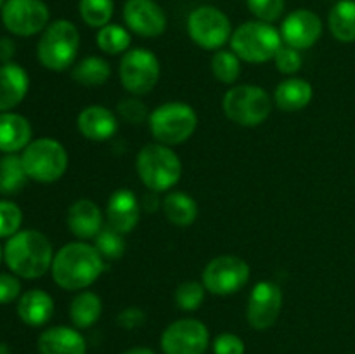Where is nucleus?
Wrapping results in <instances>:
<instances>
[{"instance_id": "nucleus-35", "label": "nucleus", "mask_w": 355, "mask_h": 354, "mask_svg": "<svg viewBox=\"0 0 355 354\" xmlns=\"http://www.w3.org/2000/svg\"><path fill=\"white\" fill-rule=\"evenodd\" d=\"M116 115L118 118H121L123 121L130 125H141L144 121L149 120V111L148 106L139 99L137 96L125 97L120 103L116 104Z\"/></svg>"}, {"instance_id": "nucleus-38", "label": "nucleus", "mask_w": 355, "mask_h": 354, "mask_svg": "<svg viewBox=\"0 0 355 354\" xmlns=\"http://www.w3.org/2000/svg\"><path fill=\"white\" fill-rule=\"evenodd\" d=\"M274 62H276L277 71L283 73V75H295L302 69V65H304V58H302L300 51L298 49L290 47V45H284L277 51L276 58H274Z\"/></svg>"}, {"instance_id": "nucleus-39", "label": "nucleus", "mask_w": 355, "mask_h": 354, "mask_svg": "<svg viewBox=\"0 0 355 354\" xmlns=\"http://www.w3.org/2000/svg\"><path fill=\"white\" fill-rule=\"evenodd\" d=\"M245 342L234 333H220L214 340L215 354H245Z\"/></svg>"}, {"instance_id": "nucleus-25", "label": "nucleus", "mask_w": 355, "mask_h": 354, "mask_svg": "<svg viewBox=\"0 0 355 354\" xmlns=\"http://www.w3.org/2000/svg\"><path fill=\"white\" fill-rule=\"evenodd\" d=\"M162 210L166 221L179 228H187L198 219V203L184 191H168L162 200Z\"/></svg>"}, {"instance_id": "nucleus-46", "label": "nucleus", "mask_w": 355, "mask_h": 354, "mask_svg": "<svg viewBox=\"0 0 355 354\" xmlns=\"http://www.w3.org/2000/svg\"><path fill=\"white\" fill-rule=\"evenodd\" d=\"M0 260H2V246H0Z\"/></svg>"}, {"instance_id": "nucleus-15", "label": "nucleus", "mask_w": 355, "mask_h": 354, "mask_svg": "<svg viewBox=\"0 0 355 354\" xmlns=\"http://www.w3.org/2000/svg\"><path fill=\"white\" fill-rule=\"evenodd\" d=\"M281 38L284 45L305 51L314 47L322 35V21L314 10L295 9L281 23Z\"/></svg>"}, {"instance_id": "nucleus-20", "label": "nucleus", "mask_w": 355, "mask_h": 354, "mask_svg": "<svg viewBox=\"0 0 355 354\" xmlns=\"http://www.w3.org/2000/svg\"><path fill=\"white\" fill-rule=\"evenodd\" d=\"M314 97V87L309 80L300 76H288L277 83L274 90V104L284 113H297L305 110Z\"/></svg>"}, {"instance_id": "nucleus-1", "label": "nucleus", "mask_w": 355, "mask_h": 354, "mask_svg": "<svg viewBox=\"0 0 355 354\" xmlns=\"http://www.w3.org/2000/svg\"><path fill=\"white\" fill-rule=\"evenodd\" d=\"M106 269V260L97 248L87 242L66 243L58 250L52 260V280L59 288L68 292H82L99 280Z\"/></svg>"}, {"instance_id": "nucleus-7", "label": "nucleus", "mask_w": 355, "mask_h": 354, "mask_svg": "<svg viewBox=\"0 0 355 354\" xmlns=\"http://www.w3.org/2000/svg\"><path fill=\"white\" fill-rule=\"evenodd\" d=\"M274 99L259 85H232L222 99L225 117L241 127H259L272 113Z\"/></svg>"}, {"instance_id": "nucleus-12", "label": "nucleus", "mask_w": 355, "mask_h": 354, "mask_svg": "<svg viewBox=\"0 0 355 354\" xmlns=\"http://www.w3.org/2000/svg\"><path fill=\"white\" fill-rule=\"evenodd\" d=\"M51 12L44 0H6L2 23L17 37H31L49 26Z\"/></svg>"}, {"instance_id": "nucleus-29", "label": "nucleus", "mask_w": 355, "mask_h": 354, "mask_svg": "<svg viewBox=\"0 0 355 354\" xmlns=\"http://www.w3.org/2000/svg\"><path fill=\"white\" fill-rule=\"evenodd\" d=\"M28 174L21 156L9 153L0 160V194H16L26 186Z\"/></svg>"}, {"instance_id": "nucleus-6", "label": "nucleus", "mask_w": 355, "mask_h": 354, "mask_svg": "<svg viewBox=\"0 0 355 354\" xmlns=\"http://www.w3.org/2000/svg\"><path fill=\"white\" fill-rule=\"evenodd\" d=\"M148 124L155 141L172 148L193 137L198 127V115L191 104L170 101L151 111Z\"/></svg>"}, {"instance_id": "nucleus-21", "label": "nucleus", "mask_w": 355, "mask_h": 354, "mask_svg": "<svg viewBox=\"0 0 355 354\" xmlns=\"http://www.w3.org/2000/svg\"><path fill=\"white\" fill-rule=\"evenodd\" d=\"M30 78L24 68L16 62H3L0 66V111L16 108L26 97Z\"/></svg>"}, {"instance_id": "nucleus-4", "label": "nucleus", "mask_w": 355, "mask_h": 354, "mask_svg": "<svg viewBox=\"0 0 355 354\" xmlns=\"http://www.w3.org/2000/svg\"><path fill=\"white\" fill-rule=\"evenodd\" d=\"M229 44H231V51L241 61L262 65L276 58L277 51L283 47V38H281L279 30H276L272 24L257 19L239 24L232 31Z\"/></svg>"}, {"instance_id": "nucleus-8", "label": "nucleus", "mask_w": 355, "mask_h": 354, "mask_svg": "<svg viewBox=\"0 0 355 354\" xmlns=\"http://www.w3.org/2000/svg\"><path fill=\"white\" fill-rule=\"evenodd\" d=\"M23 165L30 179L42 184H51L61 179L68 170L69 156L64 146L51 137L31 141L23 149Z\"/></svg>"}, {"instance_id": "nucleus-10", "label": "nucleus", "mask_w": 355, "mask_h": 354, "mask_svg": "<svg viewBox=\"0 0 355 354\" xmlns=\"http://www.w3.org/2000/svg\"><path fill=\"white\" fill-rule=\"evenodd\" d=\"M187 35L205 51H220L232 37L227 14L214 6H201L187 17Z\"/></svg>"}, {"instance_id": "nucleus-2", "label": "nucleus", "mask_w": 355, "mask_h": 354, "mask_svg": "<svg viewBox=\"0 0 355 354\" xmlns=\"http://www.w3.org/2000/svg\"><path fill=\"white\" fill-rule=\"evenodd\" d=\"M3 257L14 274L26 280H37L51 269L54 250L44 233L37 229H24L10 236L3 250Z\"/></svg>"}, {"instance_id": "nucleus-28", "label": "nucleus", "mask_w": 355, "mask_h": 354, "mask_svg": "<svg viewBox=\"0 0 355 354\" xmlns=\"http://www.w3.org/2000/svg\"><path fill=\"white\" fill-rule=\"evenodd\" d=\"M111 66L101 56H87L82 61L75 62L71 69V78L83 87H101L110 80Z\"/></svg>"}, {"instance_id": "nucleus-22", "label": "nucleus", "mask_w": 355, "mask_h": 354, "mask_svg": "<svg viewBox=\"0 0 355 354\" xmlns=\"http://www.w3.org/2000/svg\"><path fill=\"white\" fill-rule=\"evenodd\" d=\"M40 354H85L87 342L82 333L69 326H52L38 339Z\"/></svg>"}, {"instance_id": "nucleus-18", "label": "nucleus", "mask_w": 355, "mask_h": 354, "mask_svg": "<svg viewBox=\"0 0 355 354\" xmlns=\"http://www.w3.org/2000/svg\"><path fill=\"white\" fill-rule=\"evenodd\" d=\"M141 219V201L135 193L128 187H120L113 191L107 198L106 205V224L116 229L121 235L134 231Z\"/></svg>"}, {"instance_id": "nucleus-17", "label": "nucleus", "mask_w": 355, "mask_h": 354, "mask_svg": "<svg viewBox=\"0 0 355 354\" xmlns=\"http://www.w3.org/2000/svg\"><path fill=\"white\" fill-rule=\"evenodd\" d=\"M76 128L89 141L104 142L116 135L120 128V118L103 104H90L83 108L76 117Z\"/></svg>"}, {"instance_id": "nucleus-32", "label": "nucleus", "mask_w": 355, "mask_h": 354, "mask_svg": "<svg viewBox=\"0 0 355 354\" xmlns=\"http://www.w3.org/2000/svg\"><path fill=\"white\" fill-rule=\"evenodd\" d=\"M78 12L87 26L99 30L110 24L114 12V2L113 0H80Z\"/></svg>"}, {"instance_id": "nucleus-11", "label": "nucleus", "mask_w": 355, "mask_h": 354, "mask_svg": "<svg viewBox=\"0 0 355 354\" xmlns=\"http://www.w3.org/2000/svg\"><path fill=\"white\" fill-rule=\"evenodd\" d=\"M248 262L238 255H218L205 266L201 283L214 295H232L241 292L250 281Z\"/></svg>"}, {"instance_id": "nucleus-45", "label": "nucleus", "mask_w": 355, "mask_h": 354, "mask_svg": "<svg viewBox=\"0 0 355 354\" xmlns=\"http://www.w3.org/2000/svg\"><path fill=\"white\" fill-rule=\"evenodd\" d=\"M3 3H6V0H0V9H2V7H3Z\"/></svg>"}, {"instance_id": "nucleus-31", "label": "nucleus", "mask_w": 355, "mask_h": 354, "mask_svg": "<svg viewBox=\"0 0 355 354\" xmlns=\"http://www.w3.org/2000/svg\"><path fill=\"white\" fill-rule=\"evenodd\" d=\"M210 66L215 80L225 85H234L236 80L241 75V59L232 51H225V49L214 52Z\"/></svg>"}, {"instance_id": "nucleus-41", "label": "nucleus", "mask_w": 355, "mask_h": 354, "mask_svg": "<svg viewBox=\"0 0 355 354\" xmlns=\"http://www.w3.org/2000/svg\"><path fill=\"white\" fill-rule=\"evenodd\" d=\"M116 323L125 330L141 328L146 323V312L141 307H127L116 316Z\"/></svg>"}, {"instance_id": "nucleus-43", "label": "nucleus", "mask_w": 355, "mask_h": 354, "mask_svg": "<svg viewBox=\"0 0 355 354\" xmlns=\"http://www.w3.org/2000/svg\"><path fill=\"white\" fill-rule=\"evenodd\" d=\"M121 354H156L155 351L148 349V347H132V349L125 351V353Z\"/></svg>"}, {"instance_id": "nucleus-23", "label": "nucleus", "mask_w": 355, "mask_h": 354, "mask_svg": "<svg viewBox=\"0 0 355 354\" xmlns=\"http://www.w3.org/2000/svg\"><path fill=\"white\" fill-rule=\"evenodd\" d=\"M31 142V125L23 115L0 113V151L16 153Z\"/></svg>"}, {"instance_id": "nucleus-36", "label": "nucleus", "mask_w": 355, "mask_h": 354, "mask_svg": "<svg viewBox=\"0 0 355 354\" xmlns=\"http://www.w3.org/2000/svg\"><path fill=\"white\" fill-rule=\"evenodd\" d=\"M23 222V212L16 203L0 200V238H10L16 235Z\"/></svg>"}, {"instance_id": "nucleus-34", "label": "nucleus", "mask_w": 355, "mask_h": 354, "mask_svg": "<svg viewBox=\"0 0 355 354\" xmlns=\"http://www.w3.org/2000/svg\"><path fill=\"white\" fill-rule=\"evenodd\" d=\"M205 297H207V288L201 281H184L175 288L173 301L179 309L186 312H193L203 305Z\"/></svg>"}, {"instance_id": "nucleus-26", "label": "nucleus", "mask_w": 355, "mask_h": 354, "mask_svg": "<svg viewBox=\"0 0 355 354\" xmlns=\"http://www.w3.org/2000/svg\"><path fill=\"white\" fill-rule=\"evenodd\" d=\"M103 314V301L96 292L82 290L69 304V318L75 328H90Z\"/></svg>"}, {"instance_id": "nucleus-37", "label": "nucleus", "mask_w": 355, "mask_h": 354, "mask_svg": "<svg viewBox=\"0 0 355 354\" xmlns=\"http://www.w3.org/2000/svg\"><path fill=\"white\" fill-rule=\"evenodd\" d=\"M246 6L257 19L272 24L283 16L286 0H246Z\"/></svg>"}, {"instance_id": "nucleus-9", "label": "nucleus", "mask_w": 355, "mask_h": 354, "mask_svg": "<svg viewBox=\"0 0 355 354\" xmlns=\"http://www.w3.org/2000/svg\"><path fill=\"white\" fill-rule=\"evenodd\" d=\"M162 75L159 59L155 52L144 47L128 49L120 59L118 76L123 89L132 96H146L158 83Z\"/></svg>"}, {"instance_id": "nucleus-44", "label": "nucleus", "mask_w": 355, "mask_h": 354, "mask_svg": "<svg viewBox=\"0 0 355 354\" xmlns=\"http://www.w3.org/2000/svg\"><path fill=\"white\" fill-rule=\"evenodd\" d=\"M0 354H10V349L6 344H0Z\"/></svg>"}, {"instance_id": "nucleus-5", "label": "nucleus", "mask_w": 355, "mask_h": 354, "mask_svg": "<svg viewBox=\"0 0 355 354\" xmlns=\"http://www.w3.org/2000/svg\"><path fill=\"white\" fill-rule=\"evenodd\" d=\"M80 51V31L71 21L55 19L42 33L37 56L42 66L51 71H64L75 65Z\"/></svg>"}, {"instance_id": "nucleus-33", "label": "nucleus", "mask_w": 355, "mask_h": 354, "mask_svg": "<svg viewBox=\"0 0 355 354\" xmlns=\"http://www.w3.org/2000/svg\"><path fill=\"white\" fill-rule=\"evenodd\" d=\"M94 246L104 260H118L123 257L127 243H125V235L106 224L101 229L99 235L94 238Z\"/></svg>"}, {"instance_id": "nucleus-13", "label": "nucleus", "mask_w": 355, "mask_h": 354, "mask_svg": "<svg viewBox=\"0 0 355 354\" xmlns=\"http://www.w3.org/2000/svg\"><path fill=\"white\" fill-rule=\"evenodd\" d=\"M210 333L200 319L182 318L170 323L162 333V349L165 354H205Z\"/></svg>"}, {"instance_id": "nucleus-42", "label": "nucleus", "mask_w": 355, "mask_h": 354, "mask_svg": "<svg viewBox=\"0 0 355 354\" xmlns=\"http://www.w3.org/2000/svg\"><path fill=\"white\" fill-rule=\"evenodd\" d=\"M14 56V44L9 38H0V61L9 62V59Z\"/></svg>"}, {"instance_id": "nucleus-24", "label": "nucleus", "mask_w": 355, "mask_h": 354, "mask_svg": "<svg viewBox=\"0 0 355 354\" xmlns=\"http://www.w3.org/2000/svg\"><path fill=\"white\" fill-rule=\"evenodd\" d=\"M17 314L21 321L30 326H42L51 321L54 314V301L47 292L40 288L28 290L26 294L21 295L17 302Z\"/></svg>"}, {"instance_id": "nucleus-19", "label": "nucleus", "mask_w": 355, "mask_h": 354, "mask_svg": "<svg viewBox=\"0 0 355 354\" xmlns=\"http://www.w3.org/2000/svg\"><path fill=\"white\" fill-rule=\"evenodd\" d=\"M66 224L76 239L89 242L96 238L104 228V215L96 201L89 198H80L69 205Z\"/></svg>"}, {"instance_id": "nucleus-27", "label": "nucleus", "mask_w": 355, "mask_h": 354, "mask_svg": "<svg viewBox=\"0 0 355 354\" xmlns=\"http://www.w3.org/2000/svg\"><path fill=\"white\" fill-rule=\"evenodd\" d=\"M328 26L333 37L343 44L355 42V0H338L331 7Z\"/></svg>"}, {"instance_id": "nucleus-30", "label": "nucleus", "mask_w": 355, "mask_h": 354, "mask_svg": "<svg viewBox=\"0 0 355 354\" xmlns=\"http://www.w3.org/2000/svg\"><path fill=\"white\" fill-rule=\"evenodd\" d=\"M96 42H97V47H99L104 54H110V56L125 54V52L130 49V44H132L130 30L121 26V24L110 23L106 24V26L99 28Z\"/></svg>"}, {"instance_id": "nucleus-16", "label": "nucleus", "mask_w": 355, "mask_h": 354, "mask_svg": "<svg viewBox=\"0 0 355 354\" xmlns=\"http://www.w3.org/2000/svg\"><path fill=\"white\" fill-rule=\"evenodd\" d=\"M123 21L128 30L144 38H158L166 30V14L155 0H127Z\"/></svg>"}, {"instance_id": "nucleus-40", "label": "nucleus", "mask_w": 355, "mask_h": 354, "mask_svg": "<svg viewBox=\"0 0 355 354\" xmlns=\"http://www.w3.org/2000/svg\"><path fill=\"white\" fill-rule=\"evenodd\" d=\"M21 294V283L12 274H0V304L16 301Z\"/></svg>"}, {"instance_id": "nucleus-3", "label": "nucleus", "mask_w": 355, "mask_h": 354, "mask_svg": "<svg viewBox=\"0 0 355 354\" xmlns=\"http://www.w3.org/2000/svg\"><path fill=\"white\" fill-rule=\"evenodd\" d=\"M135 170L148 191H172L182 177V162L170 146L149 142L142 146L135 158Z\"/></svg>"}, {"instance_id": "nucleus-14", "label": "nucleus", "mask_w": 355, "mask_h": 354, "mask_svg": "<svg viewBox=\"0 0 355 354\" xmlns=\"http://www.w3.org/2000/svg\"><path fill=\"white\" fill-rule=\"evenodd\" d=\"M283 307V290L270 280L259 281L252 288L246 305V319L255 330H269L276 325Z\"/></svg>"}]
</instances>
